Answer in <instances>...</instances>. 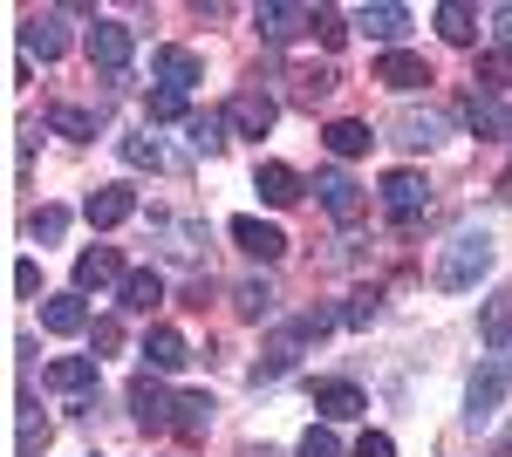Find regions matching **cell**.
Listing matches in <instances>:
<instances>
[{"label": "cell", "instance_id": "60d3db41", "mask_svg": "<svg viewBox=\"0 0 512 457\" xmlns=\"http://www.w3.org/2000/svg\"><path fill=\"white\" fill-rule=\"evenodd\" d=\"M355 457H396V444H390V437H383V430H369V437L355 444Z\"/></svg>", "mask_w": 512, "mask_h": 457}, {"label": "cell", "instance_id": "f546056e", "mask_svg": "<svg viewBox=\"0 0 512 457\" xmlns=\"http://www.w3.org/2000/svg\"><path fill=\"white\" fill-rule=\"evenodd\" d=\"M185 130H192V151H205V157H212V151H226V116H212V110H205V116H192Z\"/></svg>", "mask_w": 512, "mask_h": 457}, {"label": "cell", "instance_id": "7402d4cb", "mask_svg": "<svg viewBox=\"0 0 512 457\" xmlns=\"http://www.w3.org/2000/svg\"><path fill=\"white\" fill-rule=\"evenodd\" d=\"M41 328H48V335H82V328H89L82 294H55V301H41Z\"/></svg>", "mask_w": 512, "mask_h": 457}, {"label": "cell", "instance_id": "ffe728a7", "mask_svg": "<svg viewBox=\"0 0 512 457\" xmlns=\"http://www.w3.org/2000/svg\"><path fill=\"white\" fill-rule=\"evenodd\" d=\"M144 362H151L158 376H171V369H185V362H192V348H185L178 328H151V335H144Z\"/></svg>", "mask_w": 512, "mask_h": 457}, {"label": "cell", "instance_id": "ba28073f", "mask_svg": "<svg viewBox=\"0 0 512 457\" xmlns=\"http://www.w3.org/2000/svg\"><path fill=\"white\" fill-rule=\"evenodd\" d=\"M376 82H383V89H396V96H410V89H424V82H437V76H431V62H424V55L390 48V55L376 62Z\"/></svg>", "mask_w": 512, "mask_h": 457}, {"label": "cell", "instance_id": "8d00e7d4", "mask_svg": "<svg viewBox=\"0 0 512 457\" xmlns=\"http://www.w3.org/2000/svg\"><path fill=\"white\" fill-rule=\"evenodd\" d=\"M342 321H349V328H369V321H376V294H349Z\"/></svg>", "mask_w": 512, "mask_h": 457}, {"label": "cell", "instance_id": "4dcf8cb0", "mask_svg": "<svg viewBox=\"0 0 512 457\" xmlns=\"http://www.w3.org/2000/svg\"><path fill=\"white\" fill-rule=\"evenodd\" d=\"M117 151H123V164H137V171H164V151H158V137H123Z\"/></svg>", "mask_w": 512, "mask_h": 457}, {"label": "cell", "instance_id": "9c48e42d", "mask_svg": "<svg viewBox=\"0 0 512 457\" xmlns=\"http://www.w3.org/2000/svg\"><path fill=\"white\" fill-rule=\"evenodd\" d=\"M233 246L246 260H260V267H274L280 253H287V232L267 226V219H233Z\"/></svg>", "mask_w": 512, "mask_h": 457}, {"label": "cell", "instance_id": "8fae6325", "mask_svg": "<svg viewBox=\"0 0 512 457\" xmlns=\"http://www.w3.org/2000/svg\"><path fill=\"white\" fill-rule=\"evenodd\" d=\"M130 212H137V191H130V185H103V191H89V205H82V219H89L96 232L123 226Z\"/></svg>", "mask_w": 512, "mask_h": 457}, {"label": "cell", "instance_id": "d4e9b609", "mask_svg": "<svg viewBox=\"0 0 512 457\" xmlns=\"http://www.w3.org/2000/svg\"><path fill=\"white\" fill-rule=\"evenodd\" d=\"M321 144H328L335 157H362L369 144H376V137H369V123H355V116H342V123H328V130H321Z\"/></svg>", "mask_w": 512, "mask_h": 457}, {"label": "cell", "instance_id": "d590c367", "mask_svg": "<svg viewBox=\"0 0 512 457\" xmlns=\"http://www.w3.org/2000/svg\"><path fill=\"white\" fill-rule=\"evenodd\" d=\"M62 226H69V212H62V205H41L35 219H28V232H35V239H62Z\"/></svg>", "mask_w": 512, "mask_h": 457}, {"label": "cell", "instance_id": "3957f363", "mask_svg": "<svg viewBox=\"0 0 512 457\" xmlns=\"http://www.w3.org/2000/svg\"><path fill=\"white\" fill-rule=\"evenodd\" d=\"M130 55H137V35H130L123 21H96V28H89V62H96L103 76H123Z\"/></svg>", "mask_w": 512, "mask_h": 457}, {"label": "cell", "instance_id": "4fadbf2b", "mask_svg": "<svg viewBox=\"0 0 512 457\" xmlns=\"http://www.w3.org/2000/svg\"><path fill=\"white\" fill-rule=\"evenodd\" d=\"M96 362H103V355H55V362L41 369V382L62 389V396H82V389H96Z\"/></svg>", "mask_w": 512, "mask_h": 457}, {"label": "cell", "instance_id": "f6af8a7d", "mask_svg": "<svg viewBox=\"0 0 512 457\" xmlns=\"http://www.w3.org/2000/svg\"><path fill=\"white\" fill-rule=\"evenodd\" d=\"M506 137H512V116H506Z\"/></svg>", "mask_w": 512, "mask_h": 457}, {"label": "cell", "instance_id": "4316f807", "mask_svg": "<svg viewBox=\"0 0 512 457\" xmlns=\"http://www.w3.org/2000/svg\"><path fill=\"white\" fill-rule=\"evenodd\" d=\"M117 294H123V307H130V314H151V307L164 301V280H158V273H130Z\"/></svg>", "mask_w": 512, "mask_h": 457}, {"label": "cell", "instance_id": "836d02e7", "mask_svg": "<svg viewBox=\"0 0 512 457\" xmlns=\"http://www.w3.org/2000/svg\"><path fill=\"white\" fill-rule=\"evenodd\" d=\"M315 35H321V48H342V41H349V14H335V7H315Z\"/></svg>", "mask_w": 512, "mask_h": 457}, {"label": "cell", "instance_id": "83f0119b", "mask_svg": "<svg viewBox=\"0 0 512 457\" xmlns=\"http://www.w3.org/2000/svg\"><path fill=\"white\" fill-rule=\"evenodd\" d=\"M48 130H62V137L89 144V137H96V116H89V110H76V103H55V110H48Z\"/></svg>", "mask_w": 512, "mask_h": 457}, {"label": "cell", "instance_id": "1f68e13d", "mask_svg": "<svg viewBox=\"0 0 512 457\" xmlns=\"http://www.w3.org/2000/svg\"><path fill=\"white\" fill-rule=\"evenodd\" d=\"M151 123H192L185 116V89H151Z\"/></svg>", "mask_w": 512, "mask_h": 457}, {"label": "cell", "instance_id": "7bdbcfd3", "mask_svg": "<svg viewBox=\"0 0 512 457\" xmlns=\"http://www.w3.org/2000/svg\"><path fill=\"white\" fill-rule=\"evenodd\" d=\"M492 41L512 48V7H492Z\"/></svg>", "mask_w": 512, "mask_h": 457}, {"label": "cell", "instance_id": "74e56055", "mask_svg": "<svg viewBox=\"0 0 512 457\" xmlns=\"http://www.w3.org/2000/svg\"><path fill=\"white\" fill-rule=\"evenodd\" d=\"M328 89H335V69H301V96H308V103H321Z\"/></svg>", "mask_w": 512, "mask_h": 457}, {"label": "cell", "instance_id": "9a60e30c", "mask_svg": "<svg viewBox=\"0 0 512 457\" xmlns=\"http://www.w3.org/2000/svg\"><path fill=\"white\" fill-rule=\"evenodd\" d=\"M499 403H506V376H499V369H478L472 376V389H465V423H492L499 417Z\"/></svg>", "mask_w": 512, "mask_h": 457}, {"label": "cell", "instance_id": "7c38bea8", "mask_svg": "<svg viewBox=\"0 0 512 457\" xmlns=\"http://www.w3.org/2000/svg\"><path fill=\"white\" fill-rule=\"evenodd\" d=\"M390 144H403V151H437L444 144V116H417V110H403V116H390Z\"/></svg>", "mask_w": 512, "mask_h": 457}, {"label": "cell", "instance_id": "484cf974", "mask_svg": "<svg viewBox=\"0 0 512 457\" xmlns=\"http://www.w3.org/2000/svg\"><path fill=\"white\" fill-rule=\"evenodd\" d=\"M233 307L246 314V321H267V314L280 307V294L267 287V280H239V287H233Z\"/></svg>", "mask_w": 512, "mask_h": 457}, {"label": "cell", "instance_id": "2e32d148", "mask_svg": "<svg viewBox=\"0 0 512 457\" xmlns=\"http://www.w3.org/2000/svg\"><path fill=\"white\" fill-rule=\"evenodd\" d=\"M151 76H158V89H192L205 69H198L192 48H158V55H151Z\"/></svg>", "mask_w": 512, "mask_h": 457}, {"label": "cell", "instance_id": "603a6c76", "mask_svg": "<svg viewBox=\"0 0 512 457\" xmlns=\"http://www.w3.org/2000/svg\"><path fill=\"white\" fill-rule=\"evenodd\" d=\"M212 410H219V403H212L205 389H192V396H178V417H171V430H178V437H205V430H212Z\"/></svg>", "mask_w": 512, "mask_h": 457}, {"label": "cell", "instance_id": "ab89813d", "mask_svg": "<svg viewBox=\"0 0 512 457\" xmlns=\"http://www.w3.org/2000/svg\"><path fill=\"white\" fill-rule=\"evenodd\" d=\"M14 294H41V267H35V260L14 267Z\"/></svg>", "mask_w": 512, "mask_h": 457}, {"label": "cell", "instance_id": "7a4b0ae2", "mask_svg": "<svg viewBox=\"0 0 512 457\" xmlns=\"http://www.w3.org/2000/svg\"><path fill=\"white\" fill-rule=\"evenodd\" d=\"M383 212H390L396 226H417L424 212H431V185L417 178V171H383Z\"/></svg>", "mask_w": 512, "mask_h": 457}, {"label": "cell", "instance_id": "d6986e66", "mask_svg": "<svg viewBox=\"0 0 512 457\" xmlns=\"http://www.w3.org/2000/svg\"><path fill=\"white\" fill-rule=\"evenodd\" d=\"M253 191H260L267 205H294V198H301V171H294V164H274V157H267V164L253 171Z\"/></svg>", "mask_w": 512, "mask_h": 457}, {"label": "cell", "instance_id": "ac0fdd59", "mask_svg": "<svg viewBox=\"0 0 512 457\" xmlns=\"http://www.w3.org/2000/svg\"><path fill=\"white\" fill-rule=\"evenodd\" d=\"M315 410L328 423H349V417H362L369 403H362V389H355V382H315Z\"/></svg>", "mask_w": 512, "mask_h": 457}, {"label": "cell", "instance_id": "e575fe53", "mask_svg": "<svg viewBox=\"0 0 512 457\" xmlns=\"http://www.w3.org/2000/svg\"><path fill=\"white\" fill-rule=\"evenodd\" d=\"M465 123H472L478 137H499V130H506V116L492 110V103H485V96H472V103H465Z\"/></svg>", "mask_w": 512, "mask_h": 457}, {"label": "cell", "instance_id": "d6a6232c", "mask_svg": "<svg viewBox=\"0 0 512 457\" xmlns=\"http://www.w3.org/2000/svg\"><path fill=\"white\" fill-rule=\"evenodd\" d=\"M301 457H342V437H335L328 423H308V430H301Z\"/></svg>", "mask_w": 512, "mask_h": 457}, {"label": "cell", "instance_id": "52a82bcc", "mask_svg": "<svg viewBox=\"0 0 512 457\" xmlns=\"http://www.w3.org/2000/svg\"><path fill=\"white\" fill-rule=\"evenodd\" d=\"M274 116H280V103L267 96V89H239L233 103H226V123L246 130V137H267V130H274Z\"/></svg>", "mask_w": 512, "mask_h": 457}, {"label": "cell", "instance_id": "f35d334b", "mask_svg": "<svg viewBox=\"0 0 512 457\" xmlns=\"http://www.w3.org/2000/svg\"><path fill=\"white\" fill-rule=\"evenodd\" d=\"M478 76L485 82H512V62L506 55H478Z\"/></svg>", "mask_w": 512, "mask_h": 457}, {"label": "cell", "instance_id": "5b68a950", "mask_svg": "<svg viewBox=\"0 0 512 457\" xmlns=\"http://www.w3.org/2000/svg\"><path fill=\"white\" fill-rule=\"evenodd\" d=\"M315 191H321V205H328V219H335V226H355V219H362V205H369V191L355 185L349 171H321Z\"/></svg>", "mask_w": 512, "mask_h": 457}, {"label": "cell", "instance_id": "f1b7e54d", "mask_svg": "<svg viewBox=\"0 0 512 457\" xmlns=\"http://www.w3.org/2000/svg\"><path fill=\"white\" fill-rule=\"evenodd\" d=\"M478 335H485V348H512V301H485Z\"/></svg>", "mask_w": 512, "mask_h": 457}, {"label": "cell", "instance_id": "bcb514c9", "mask_svg": "<svg viewBox=\"0 0 512 457\" xmlns=\"http://www.w3.org/2000/svg\"><path fill=\"white\" fill-rule=\"evenodd\" d=\"M253 457H274V451H253Z\"/></svg>", "mask_w": 512, "mask_h": 457}, {"label": "cell", "instance_id": "e0dca14e", "mask_svg": "<svg viewBox=\"0 0 512 457\" xmlns=\"http://www.w3.org/2000/svg\"><path fill=\"white\" fill-rule=\"evenodd\" d=\"M253 28L267 41H294L301 28H315V14H301V7H287V0H267V7L253 14Z\"/></svg>", "mask_w": 512, "mask_h": 457}, {"label": "cell", "instance_id": "8992f818", "mask_svg": "<svg viewBox=\"0 0 512 457\" xmlns=\"http://www.w3.org/2000/svg\"><path fill=\"white\" fill-rule=\"evenodd\" d=\"M130 417L144 423V430H171V417H178V396H164L158 376H137V382H130Z\"/></svg>", "mask_w": 512, "mask_h": 457}, {"label": "cell", "instance_id": "ee69618b", "mask_svg": "<svg viewBox=\"0 0 512 457\" xmlns=\"http://www.w3.org/2000/svg\"><path fill=\"white\" fill-rule=\"evenodd\" d=\"M492 457H512V430H506V437H499V451H492Z\"/></svg>", "mask_w": 512, "mask_h": 457}, {"label": "cell", "instance_id": "6da1fadb", "mask_svg": "<svg viewBox=\"0 0 512 457\" xmlns=\"http://www.w3.org/2000/svg\"><path fill=\"white\" fill-rule=\"evenodd\" d=\"M492 260H499L492 232H458V239L437 253V287H444V294H465V287H478V280L492 273Z\"/></svg>", "mask_w": 512, "mask_h": 457}, {"label": "cell", "instance_id": "30bf717a", "mask_svg": "<svg viewBox=\"0 0 512 457\" xmlns=\"http://www.w3.org/2000/svg\"><path fill=\"white\" fill-rule=\"evenodd\" d=\"M349 28H362L369 41H396L403 28H410V7H396V0H369V7H355Z\"/></svg>", "mask_w": 512, "mask_h": 457}, {"label": "cell", "instance_id": "b9f144b4", "mask_svg": "<svg viewBox=\"0 0 512 457\" xmlns=\"http://www.w3.org/2000/svg\"><path fill=\"white\" fill-rule=\"evenodd\" d=\"M96 348H103V355H117V348H123V328H117V321H96Z\"/></svg>", "mask_w": 512, "mask_h": 457}, {"label": "cell", "instance_id": "5bb4252c", "mask_svg": "<svg viewBox=\"0 0 512 457\" xmlns=\"http://www.w3.org/2000/svg\"><path fill=\"white\" fill-rule=\"evenodd\" d=\"M130 273H123V260H117V246H89L76 260V287L82 294H96V287H123Z\"/></svg>", "mask_w": 512, "mask_h": 457}, {"label": "cell", "instance_id": "44dd1931", "mask_svg": "<svg viewBox=\"0 0 512 457\" xmlns=\"http://www.w3.org/2000/svg\"><path fill=\"white\" fill-rule=\"evenodd\" d=\"M151 232L164 239V253H171V260H185V267H192L198 246H205V232H198L192 219H164V212H158V219H151Z\"/></svg>", "mask_w": 512, "mask_h": 457}, {"label": "cell", "instance_id": "cb8c5ba5", "mask_svg": "<svg viewBox=\"0 0 512 457\" xmlns=\"http://www.w3.org/2000/svg\"><path fill=\"white\" fill-rule=\"evenodd\" d=\"M437 35L458 41V48H472L478 41V14L465 7V0H444V7H437Z\"/></svg>", "mask_w": 512, "mask_h": 457}, {"label": "cell", "instance_id": "277c9868", "mask_svg": "<svg viewBox=\"0 0 512 457\" xmlns=\"http://www.w3.org/2000/svg\"><path fill=\"white\" fill-rule=\"evenodd\" d=\"M21 48L35 62H62L69 55V14H28L21 21Z\"/></svg>", "mask_w": 512, "mask_h": 457}]
</instances>
